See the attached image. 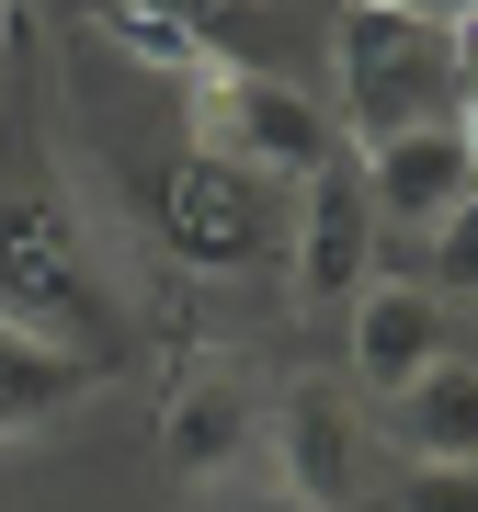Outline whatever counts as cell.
<instances>
[{"label":"cell","instance_id":"1","mask_svg":"<svg viewBox=\"0 0 478 512\" xmlns=\"http://www.w3.org/2000/svg\"><path fill=\"white\" fill-rule=\"evenodd\" d=\"M137 217L160 239L183 274H251V262L285 251V183H262V171L217 160V148H160V160L137 171Z\"/></svg>","mask_w":478,"mask_h":512},{"label":"cell","instance_id":"2","mask_svg":"<svg viewBox=\"0 0 478 512\" xmlns=\"http://www.w3.org/2000/svg\"><path fill=\"white\" fill-rule=\"evenodd\" d=\"M331 57H342V114L365 148L410 126H456V23L399 12V0H331Z\"/></svg>","mask_w":478,"mask_h":512},{"label":"cell","instance_id":"3","mask_svg":"<svg viewBox=\"0 0 478 512\" xmlns=\"http://www.w3.org/2000/svg\"><path fill=\"white\" fill-rule=\"evenodd\" d=\"M0 319L46 330V342L92 353V365H103V342H114V285H103V262H92V228H80L57 194L0 205Z\"/></svg>","mask_w":478,"mask_h":512},{"label":"cell","instance_id":"4","mask_svg":"<svg viewBox=\"0 0 478 512\" xmlns=\"http://www.w3.org/2000/svg\"><path fill=\"white\" fill-rule=\"evenodd\" d=\"M183 126H194V148H217V160L262 171V183H285V194L308 183L319 160H342L331 103L274 80V69H251V57H217L205 80H183Z\"/></svg>","mask_w":478,"mask_h":512},{"label":"cell","instance_id":"5","mask_svg":"<svg viewBox=\"0 0 478 512\" xmlns=\"http://www.w3.org/2000/svg\"><path fill=\"white\" fill-rule=\"evenodd\" d=\"M262 490L285 512H353L365 501V410L353 376H296L285 399H262Z\"/></svg>","mask_w":478,"mask_h":512},{"label":"cell","instance_id":"6","mask_svg":"<svg viewBox=\"0 0 478 512\" xmlns=\"http://www.w3.org/2000/svg\"><path fill=\"white\" fill-rule=\"evenodd\" d=\"M160 467L217 490V478H251L262 467V399L228 353H194L183 376L160 387Z\"/></svg>","mask_w":478,"mask_h":512},{"label":"cell","instance_id":"7","mask_svg":"<svg viewBox=\"0 0 478 512\" xmlns=\"http://www.w3.org/2000/svg\"><path fill=\"white\" fill-rule=\"evenodd\" d=\"M296 296L308 308H353V296L376 285V205H365V171H353V148L342 160H319L308 183H296Z\"/></svg>","mask_w":478,"mask_h":512},{"label":"cell","instance_id":"8","mask_svg":"<svg viewBox=\"0 0 478 512\" xmlns=\"http://www.w3.org/2000/svg\"><path fill=\"white\" fill-rule=\"evenodd\" d=\"M353 171H365V205H376V228H399V239H433V228H444V205H456V194L478 183V160H467V137H456V126L376 137Z\"/></svg>","mask_w":478,"mask_h":512},{"label":"cell","instance_id":"9","mask_svg":"<svg viewBox=\"0 0 478 512\" xmlns=\"http://www.w3.org/2000/svg\"><path fill=\"white\" fill-rule=\"evenodd\" d=\"M387 444H399L410 467H444V456H478V365H456V353H433L422 376L387 387Z\"/></svg>","mask_w":478,"mask_h":512},{"label":"cell","instance_id":"10","mask_svg":"<svg viewBox=\"0 0 478 512\" xmlns=\"http://www.w3.org/2000/svg\"><path fill=\"white\" fill-rule=\"evenodd\" d=\"M342 319H353V376H365L376 399L444 353V296H433V285H365Z\"/></svg>","mask_w":478,"mask_h":512},{"label":"cell","instance_id":"11","mask_svg":"<svg viewBox=\"0 0 478 512\" xmlns=\"http://www.w3.org/2000/svg\"><path fill=\"white\" fill-rule=\"evenodd\" d=\"M80 23H92L114 57L160 69V80H205L217 69V35L194 23V0H80Z\"/></svg>","mask_w":478,"mask_h":512},{"label":"cell","instance_id":"12","mask_svg":"<svg viewBox=\"0 0 478 512\" xmlns=\"http://www.w3.org/2000/svg\"><path fill=\"white\" fill-rule=\"evenodd\" d=\"M92 376H103L92 353H69V342H46V330L0 319V433H35V421H46V410H69Z\"/></svg>","mask_w":478,"mask_h":512},{"label":"cell","instance_id":"13","mask_svg":"<svg viewBox=\"0 0 478 512\" xmlns=\"http://www.w3.org/2000/svg\"><path fill=\"white\" fill-rule=\"evenodd\" d=\"M422 251H433V274H422L433 296H478V183L444 205V228L422 239Z\"/></svg>","mask_w":478,"mask_h":512},{"label":"cell","instance_id":"14","mask_svg":"<svg viewBox=\"0 0 478 512\" xmlns=\"http://www.w3.org/2000/svg\"><path fill=\"white\" fill-rule=\"evenodd\" d=\"M387 512H478V456H444V467H410Z\"/></svg>","mask_w":478,"mask_h":512},{"label":"cell","instance_id":"15","mask_svg":"<svg viewBox=\"0 0 478 512\" xmlns=\"http://www.w3.org/2000/svg\"><path fill=\"white\" fill-rule=\"evenodd\" d=\"M456 137H467V160H478V12L456 23Z\"/></svg>","mask_w":478,"mask_h":512},{"label":"cell","instance_id":"16","mask_svg":"<svg viewBox=\"0 0 478 512\" xmlns=\"http://www.w3.org/2000/svg\"><path fill=\"white\" fill-rule=\"evenodd\" d=\"M12 57H23V12L0 0V103H12Z\"/></svg>","mask_w":478,"mask_h":512},{"label":"cell","instance_id":"17","mask_svg":"<svg viewBox=\"0 0 478 512\" xmlns=\"http://www.w3.org/2000/svg\"><path fill=\"white\" fill-rule=\"evenodd\" d=\"M399 12H433V23H467L478 0H399Z\"/></svg>","mask_w":478,"mask_h":512}]
</instances>
